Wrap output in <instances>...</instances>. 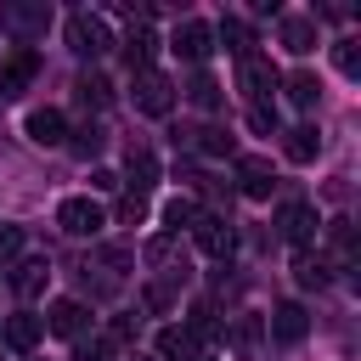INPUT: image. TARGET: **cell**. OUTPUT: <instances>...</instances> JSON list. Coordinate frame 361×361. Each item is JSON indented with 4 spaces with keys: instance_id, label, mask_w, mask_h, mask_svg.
I'll list each match as a JSON object with an SVG mask.
<instances>
[{
    "instance_id": "obj_4",
    "label": "cell",
    "mask_w": 361,
    "mask_h": 361,
    "mask_svg": "<svg viewBox=\"0 0 361 361\" xmlns=\"http://www.w3.org/2000/svg\"><path fill=\"white\" fill-rule=\"evenodd\" d=\"M135 107H141L147 118H164V113L175 107V85H169V73H158V68L135 73Z\"/></svg>"
},
{
    "instance_id": "obj_3",
    "label": "cell",
    "mask_w": 361,
    "mask_h": 361,
    "mask_svg": "<svg viewBox=\"0 0 361 361\" xmlns=\"http://www.w3.org/2000/svg\"><path fill=\"white\" fill-rule=\"evenodd\" d=\"M68 45H73L79 56H102V51L113 45V34H107V23H102L96 11H73V17H68Z\"/></svg>"
},
{
    "instance_id": "obj_9",
    "label": "cell",
    "mask_w": 361,
    "mask_h": 361,
    "mask_svg": "<svg viewBox=\"0 0 361 361\" xmlns=\"http://www.w3.org/2000/svg\"><path fill=\"white\" fill-rule=\"evenodd\" d=\"M316 226H322V220H316L310 203H288V209L276 214V231H282L293 248H310V243H316Z\"/></svg>"
},
{
    "instance_id": "obj_14",
    "label": "cell",
    "mask_w": 361,
    "mask_h": 361,
    "mask_svg": "<svg viewBox=\"0 0 361 361\" xmlns=\"http://www.w3.org/2000/svg\"><path fill=\"white\" fill-rule=\"evenodd\" d=\"M62 135H68V118H62L56 107H34V113H28V141H34V147H56Z\"/></svg>"
},
{
    "instance_id": "obj_10",
    "label": "cell",
    "mask_w": 361,
    "mask_h": 361,
    "mask_svg": "<svg viewBox=\"0 0 361 361\" xmlns=\"http://www.w3.org/2000/svg\"><path fill=\"white\" fill-rule=\"evenodd\" d=\"M265 333H271L276 344H299V338L310 333V316H305V305H293V299H288V305H276V310L265 316Z\"/></svg>"
},
{
    "instance_id": "obj_21",
    "label": "cell",
    "mask_w": 361,
    "mask_h": 361,
    "mask_svg": "<svg viewBox=\"0 0 361 361\" xmlns=\"http://www.w3.org/2000/svg\"><path fill=\"white\" fill-rule=\"evenodd\" d=\"M152 180H158V158H152L147 147H135V152H130V192H135V197H147V192H152Z\"/></svg>"
},
{
    "instance_id": "obj_29",
    "label": "cell",
    "mask_w": 361,
    "mask_h": 361,
    "mask_svg": "<svg viewBox=\"0 0 361 361\" xmlns=\"http://www.w3.org/2000/svg\"><path fill=\"white\" fill-rule=\"evenodd\" d=\"M333 62H338V73L355 79V73H361V45H355V39H338V45H333Z\"/></svg>"
},
{
    "instance_id": "obj_39",
    "label": "cell",
    "mask_w": 361,
    "mask_h": 361,
    "mask_svg": "<svg viewBox=\"0 0 361 361\" xmlns=\"http://www.w3.org/2000/svg\"><path fill=\"white\" fill-rule=\"evenodd\" d=\"M135 361H158V355H135Z\"/></svg>"
},
{
    "instance_id": "obj_37",
    "label": "cell",
    "mask_w": 361,
    "mask_h": 361,
    "mask_svg": "<svg viewBox=\"0 0 361 361\" xmlns=\"http://www.w3.org/2000/svg\"><path fill=\"white\" fill-rule=\"evenodd\" d=\"M90 186H102V192H113V186H124V180H118L113 169H96V175H90Z\"/></svg>"
},
{
    "instance_id": "obj_5",
    "label": "cell",
    "mask_w": 361,
    "mask_h": 361,
    "mask_svg": "<svg viewBox=\"0 0 361 361\" xmlns=\"http://www.w3.org/2000/svg\"><path fill=\"white\" fill-rule=\"evenodd\" d=\"M56 226H62L68 237H96V231L107 226V214H102V203H90V197H62Z\"/></svg>"
},
{
    "instance_id": "obj_27",
    "label": "cell",
    "mask_w": 361,
    "mask_h": 361,
    "mask_svg": "<svg viewBox=\"0 0 361 361\" xmlns=\"http://www.w3.org/2000/svg\"><path fill=\"white\" fill-rule=\"evenodd\" d=\"M197 220V203L192 197H169L164 203V226H169V237H180V226H192Z\"/></svg>"
},
{
    "instance_id": "obj_12",
    "label": "cell",
    "mask_w": 361,
    "mask_h": 361,
    "mask_svg": "<svg viewBox=\"0 0 361 361\" xmlns=\"http://www.w3.org/2000/svg\"><path fill=\"white\" fill-rule=\"evenodd\" d=\"M237 186H243V197H271V186H276V175H271V158H237Z\"/></svg>"
},
{
    "instance_id": "obj_31",
    "label": "cell",
    "mask_w": 361,
    "mask_h": 361,
    "mask_svg": "<svg viewBox=\"0 0 361 361\" xmlns=\"http://www.w3.org/2000/svg\"><path fill=\"white\" fill-rule=\"evenodd\" d=\"M102 141H107V135H102L96 124H85V130H73V152H79V158H96V152H102Z\"/></svg>"
},
{
    "instance_id": "obj_1",
    "label": "cell",
    "mask_w": 361,
    "mask_h": 361,
    "mask_svg": "<svg viewBox=\"0 0 361 361\" xmlns=\"http://www.w3.org/2000/svg\"><path fill=\"white\" fill-rule=\"evenodd\" d=\"M237 79H243V90L254 96V107H271V90L282 85V73H276V62H271L265 51H248V56H237Z\"/></svg>"
},
{
    "instance_id": "obj_6",
    "label": "cell",
    "mask_w": 361,
    "mask_h": 361,
    "mask_svg": "<svg viewBox=\"0 0 361 361\" xmlns=\"http://www.w3.org/2000/svg\"><path fill=\"white\" fill-rule=\"evenodd\" d=\"M192 243H197L203 254L226 259V254L237 248V226H231L226 214H197V220H192Z\"/></svg>"
},
{
    "instance_id": "obj_34",
    "label": "cell",
    "mask_w": 361,
    "mask_h": 361,
    "mask_svg": "<svg viewBox=\"0 0 361 361\" xmlns=\"http://www.w3.org/2000/svg\"><path fill=\"white\" fill-rule=\"evenodd\" d=\"M259 333H265V322H254V316H243V322L231 327V338H237V344H259Z\"/></svg>"
},
{
    "instance_id": "obj_26",
    "label": "cell",
    "mask_w": 361,
    "mask_h": 361,
    "mask_svg": "<svg viewBox=\"0 0 361 361\" xmlns=\"http://www.w3.org/2000/svg\"><path fill=\"white\" fill-rule=\"evenodd\" d=\"M158 355H164V361H175V355L186 361V355H197V344H192V333H186V327H164V338H158Z\"/></svg>"
},
{
    "instance_id": "obj_11",
    "label": "cell",
    "mask_w": 361,
    "mask_h": 361,
    "mask_svg": "<svg viewBox=\"0 0 361 361\" xmlns=\"http://www.w3.org/2000/svg\"><path fill=\"white\" fill-rule=\"evenodd\" d=\"M34 73H39V56H34L28 45H23L17 56H6V68H0V102H11V96H23Z\"/></svg>"
},
{
    "instance_id": "obj_17",
    "label": "cell",
    "mask_w": 361,
    "mask_h": 361,
    "mask_svg": "<svg viewBox=\"0 0 361 361\" xmlns=\"http://www.w3.org/2000/svg\"><path fill=\"white\" fill-rule=\"evenodd\" d=\"M293 276H299V288H327V282H333V265H327V254H310V248H305V254L293 259Z\"/></svg>"
},
{
    "instance_id": "obj_7",
    "label": "cell",
    "mask_w": 361,
    "mask_h": 361,
    "mask_svg": "<svg viewBox=\"0 0 361 361\" xmlns=\"http://www.w3.org/2000/svg\"><path fill=\"white\" fill-rule=\"evenodd\" d=\"M169 51H175V56H186V62H209V56H214V28H209V23H197V17H186V23L175 28Z\"/></svg>"
},
{
    "instance_id": "obj_8",
    "label": "cell",
    "mask_w": 361,
    "mask_h": 361,
    "mask_svg": "<svg viewBox=\"0 0 361 361\" xmlns=\"http://www.w3.org/2000/svg\"><path fill=\"white\" fill-rule=\"evenodd\" d=\"M0 28H11L23 45L51 28V6H0Z\"/></svg>"
},
{
    "instance_id": "obj_2",
    "label": "cell",
    "mask_w": 361,
    "mask_h": 361,
    "mask_svg": "<svg viewBox=\"0 0 361 361\" xmlns=\"http://www.w3.org/2000/svg\"><path fill=\"white\" fill-rule=\"evenodd\" d=\"M141 259H147V265H152V271H158L164 282H186V276H192V259H186L180 237H169V231H164V237H152Z\"/></svg>"
},
{
    "instance_id": "obj_28",
    "label": "cell",
    "mask_w": 361,
    "mask_h": 361,
    "mask_svg": "<svg viewBox=\"0 0 361 361\" xmlns=\"http://www.w3.org/2000/svg\"><path fill=\"white\" fill-rule=\"evenodd\" d=\"M107 96H113V85H107L102 73H85V79H79V102H85V107H107Z\"/></svg>"
},
{
    "instance_id": "obj_23",
    "label": "cell",
    "mask_w": 361,
    "mask_h": 361,
    "mask_svg": "<svg viewBox=\"0 0 361 361\" xmlns=\"http://www.w3.org/2000/svg\"><path fill=\"white\" fill-rule=\"evenodd\" d=\"M316 96H322V79H316L310 68H299V73L288 79V102H293V107H316Z\"/></svg>"
},
{
    "instance_id": "obj_24",
    "label": "cell",
    "mask_w": 361,
    "mask_h": 361,
    "mask_svg": "<svg viewBox=\"0 0 361 361\" xmlns=\"http://www.w3.org/2000/svg\"><path fill=\"white\" fill-rule=\"evenodd\" d=\"M220 45H226V51H237V56H248V51H254L248 23H243V17H226V23H220Z\"/></svg>"
},
{
    "instance_id": "obj_15",
    "label": "cell",
    "mask_w": 361,
    "mask_h": 361,
    "mask_svg": "<svg viewBox=\"0 0 361 361\" xmlns=\"http://www.w3.org/2000/svg\"><path fill=\"white\" fill-rule=\"evenodd\" d=\"M152 51H158L152 28H141V23H135V28H130V39H124V62H130L135 73H147V68H152Z\"/></svg>"
},
{
    "instance_id": "obj_38",
    "label": "cell",
    "mask_w": 361,
    "mask_h": 361,
    "mask_svg": "<svg viewBox=\"0 0 361 361\" xmlns=\"http://www.w3.org/2000/svg\"><path fill=\"white\" fill-rule=\"evenodd\" d=\"M186 361H214V355H186Z\"/></svg>"
},
{
    "instance_id": "obj_19",
    "label": "cell",
    "mask_w": 361,
    "mask_h": 361,
    "mask_svg": "<svg viewBox=\"0 0 361 361\" xmlns=\"http://www.w3.org/2000/svg\"><path fill=\"white\" fill-rule=\"evenodd\" d=\"M282 45H288L293 56H305V51L316 45V17H282Z\"/></svg>"
},
{
    "instance_id": "obj_20",
    "label": "cell",
    "mask_w": 361,
    "mask_h": 361,
    "mask_svg": "<svg viewBox=\"0 0 361 361\" xmlns=\"http://www.w3.org/2000/svg\"><path fill=\"white\" fill-rule=\"evenodd\" d=\"M192 147H197V152H209V158H231V152H237L231 130H220V124H203V130H192Z\"/></svg>"
},
{
    "instance_id": "obj_32",
    "label": "cell",
    "mask_w": 361,
    "mask_h": 361,
    "mask_svg": "<svg viewBox=\"0 0 361 361\" xmlns=\"http://www.w3.org/2000/svg\"><path fill=\"white\" fill-rule=\"evenodd\" d=\"M118 220H124V226H141V220H147V197L124 192V197H118Z\"/></svg>"
},
{
    "instance_id": "obj_30",
    "label": "cell",
    "mask_w": 361,
    "mask_h": 361,
    "mask_svg": "<svg viewBox=\"0 0 361 361\" xmlns=\"http://www.w3.org/2000/svg\"><path fill=\"white\" fill-rule=\"evenodd\" d=\"M327 248H333V254L350 265V248H355V237H350V220H333V226H327Z\"/></svg>"
},
{
    "instance_id": "obj_25",
    "label": "cell",
    "mask_w": 361,
    "mask_h": 361,
    "mask_svg": "<svg viewBox=\"0 0 361 361\" xmlns=\"http://www.w3.org/2000/svg\"><path fill=\"white\" fill-rule=\"evenodd\" d=\"M186 102H192V107H203V113H214V107H220V85H214L209 73H192V85H186Z\"/></svg>"
},
{
    "instance_id": "obj_36",
    "label": "cell",
    "mask_w": 361,
    "mask_h": 361,
    "mask_svg": "<svg viewBox=\"0 0 361 361\" xmlns=\"http://www.w3.org/2000/svg\"><path fill=\"white\" fill-rule=\"evenodd\" d=\"M17 248H23V231H17V226H6V231H0V265H6V259H17Z\"/></svg>"
},
{
    "instance_id": "obj_18",
    "label": "cell",
    "mask_w": 361,
    "mask_h": 361,
    "mask_svg": "<svg viewBox=\"0 0 361 361\" xmlns=\"http://www.w3.org/2000/svg\"><path fill=\"white\" fill-rule=\"evenodd\" d=\"M45 276H51L45 259H17V265H11V288H17L23 299H34V293L45 288Z\"/></svg>"
},
{
    "instance_id": "obj_33",
    "label": "cell",
    "mask_w": 361,
    "mask_h": 361,
    "mask_svg": "<svg viewBox=\"0 0 361 361\" xmlns=\"http://www.w3.org/2000/svg\"><path fill=\"white\" fill-rule=\"evenodd\" d=\"M113 350L118 344H107V338H79V361H113Z\"/></svg>"
},
{
    "instance_id": "obj_35",
    "label": "cell",
    "mask_w": 361,
    "mask_h": 361,
    "mask_svg": "<svg viewBox=\"0 0 361 361\" xmlns=\"http://www.w3.org/2000/svg\"><path fill=\"white\" fill-rule=\"evenodd\" d=\"M248 124H254L259 135H271V130H276V107H248Z\"/></svg>"
},
{
    "instance_id": "obj_16",
    "label": "cell",
    "mask_w": 361,
    "mask_h": 361,
    "mask_svg": "<svg viewBox=\"0 0 361 361\" xmlns=\"http://www.w3.org/2000/svg\"><path fill=\"white\" fill-rule=\"evenodd\" d=\"M282 147H288V158H293V164H310V158L322 152V130H316V124H293Z\"/></svg>"
},
{
    "instance_id": "obj_22",
    "label": "cell",
    "mask_w": 361,
    "mask_h": 361,
    "mask_svg": "<svg viewBox=\"0 0 361 361\" xmlns=\"http://www.w3.org/2000/svg\"><path fill=\"white\" fill-rule=\"evenodd\" d=\"M39 327H45V322L28 316V310H23V316H6V344H11V350H34V344H39Z\"/></svg>"
},
{
    "instance_id": "obj_13",
    "label": "cell",
    "mask_w": 361,
    "mask_h": 361,
    "mask_svg": "<svg viewBox=\"0 0 361 361\" xmlns=\"http://www.w3.org/2000/svg\"><path fill=\"white\" fill-rule=\"evenodd\" d=\"M85 322H90V310H85L79 299H56L51 316H45V327H51L56 338H85Z\"/></svg>"
}]
</instances>
